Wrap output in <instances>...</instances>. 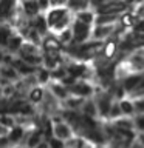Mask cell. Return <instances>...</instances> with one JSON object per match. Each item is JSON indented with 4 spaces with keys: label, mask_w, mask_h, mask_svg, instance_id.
<instances>
[{
    "label": "cell",
    "mask_w": 144,
    "mask_h": 148,
    "mask_svg": "<svg viewBox=\"0 0 144 148\" xmlns=\"http://www.w3.org/2000/svg\"><path fill=\"white\" fill-rule=\"evenodd\" d=\"M0 73H2V76H3L5 79H9V80H16L17 76H19V74L14 71L11 66H3L2 69H0Z\"/></svg>",
    "instance_id": "26"
},
{
    "label": "cell",
    "mask_w": 144,
    "mask_h": 148,
    "mask_svg": "<svg viewBox=\"0 0 144 148\" xmlns=\"http://www.w3.org/2000/svg\"><path fill=\"white\" fill-rule=\"evenodd\" d=\"M67 73H68V76L70 77H73V79H78V77H82L84 76V73H85V66L81 63H71L70 66L67 68Z\"/></svg>",
    "instance_id": "13"
},
{
    "label": "cell",
    "mask_w": 144,
    "mask_h": 148,
    "mask_svg": "<svg viewBox=\"0 0 144 148\" xmlns=\"http://www.w3.org/2000/svg\"><path fill=\"white\" fill-rule=\"evenodd\" d=\"M119 110H121V114H125V116H133L135 114L133 102H130V100H121L119 102Z\"/></svg>",
    "instance_id": "22"
},
{
    "label": "cell",
    "mask_w": 144,
    "mask_h": 148,
    "mask_svg": "<svg viewBox=\"0 0 144 148\" xmlns=\"http://www.w3.org/2000/svg\"><path fill=\"white\" fill-rule=\"evenodd\" d=\"M11 36V29L6 25H0V46H6Z\"/></svg>",
    "instance_id": "24"
},
{
    "label": "cell",
    "mask_w": 144,
    "mask_h": 148,
    "mask_svg": "<svg viewBox=\"0 0 144 148\" xmlns=\"http://www.w3.org/2000/svg\"><path fill=\"white\" fill-rule=\"evenodd\" d=\"M53 133L54 137L59 139V140H70L71 139V128L68 127L65 122H56L53 127Z\"/></svg>",
    "instance_id": "5"
},
{
    "label": "cell",
    "mask_w": 144,
    "mask_h": 148,
    "mask_svg": "<svg viewBox=\"0 0 144 148\" xmlns=\"http://www.w3.org/2000/svg\"><path fill=\"white\" fill-rule=\"evenodd\" d=\"M51 91H53V94L57 97V99H65L68 94L67 88L64 85H60V83H53V85H51Z\"/></svg>",
    "instance_id": "23"
},
{
    "label": "cell",
    "mask_w": 144,
    "mask_h": 148,
    "mask_svg": "<svg viewBox=\"0 0 144 148\" xmlns=\"http://www.w3.org/2000/svg\"><path fill=\"white\" fill-rule=\"evenodd\" d=\"M36 148H48V147H46V143H40V145L36 147Z\"/></svg>",
    "instance_id": "39"
},
{
    "label": "cell",
    "mask_w": 144,
    "mask_h": 148,
    "mask_svg": "<svg viewBox=\"0 0 144 148\" xmlns=\"http://www.w3.org/2000/svg\"><path fill=\"white\" fill-rule=\"evenodd\" d=\"M135 34H144V20L135 23Z\"/></svg>",
    "instance_id": "37"
},
{
    "label": "cell",
    "mask_w": 144,
    "mask_h": 148,
    "mask_svg": "<svg viewBox=\"0 0 144 148\" xmlns=\"http://www.w3.org/2000/svg\"><path fill=\"white\" fill-rule=\"evenodd\" d=\"M67 91L74 94V96H78L79 99H81V97L90 96L93 92V88H91V85H88V83H85V82H76V83H73L71 86H68Z\"/></svg>",
    "instance_id": "4"
},
{
    "label": "cell",
    "mask_w": 144,
    "mask_h": 148,
    "mask_svg": "<svg viewBox=\"0 0 144 148\" xmlns=\"http://www.w3.org/2000/svg\"><path fill=\"white\" fill-rule=\"evenodd\" d=\"M46 26L53 29H65V26L70 23V11L65 6H56L51 8L45 17Z\"/></svg>",
    "instance_id": "1"
},
{
    "label": "cell",
    "mask_w": 144,
    "mask_h": 148,
    "mask_svg": "<svg viewBox=\"0 0 144 148\" xmlns=\"http://www.w3.org/2000/svg\"><path fill=\"white\" fill-rule=\"evenodd\" d=\"M115 128L116 130H132L133 128V120H130V119H116Z\"/></svg>",
    "instance_id": "25"
},
{
    "label": "cell",
    "mask_w": 144,
    "mask_h": 148,
    "mask_svg": "<svg viewBox=\"0 0 144 148\" xmlns=\"http://www.w3.org/2000/svg\"><path fill=\"white\" fill-rule=\"evenodd\" d=\"M42 143V133L40 131H34L28 136V140H26V147L28 148H36Z\"/></svg>",
    "instance_id": "18"
},
{
    "label": "cell",
    "mask_w": 144,
    "mask_h": 148,
    "mask_svg": "<svg viewBox=\"0 0 144 148\" xmlns=\"http://www.w3.org/2000/svg\"><path fill=\"white\" fill-rule=\"evenodd\" d=\"M71 36H73V40L76 42L78 45L85 43V40L90 37V26L74 20L73 26H71Z\"/></svg>",
    "instance_id": "2"
},
{
    "label": "cell",
    "mask_w": 144,
    "mask_h": 148,
    "mask_svg": "<svg viewBox=\"0 0 144 148\" xmlns=\"http://www.w3.org/2000/svg\"><path fill=\"white\" fill-rule=\"evenodd\" d=\"M14 6H16L14 2H0V20H5L11 16L14 12Z\"/></svg>",
    "instance_id": "12"
},
{
    "label": "cell",
    "mask_w": 144,
    "mask_h": 148,
    "mask_svg": "<svg viewBox=\"0 0 144 148\" xmlns=\"http://www.w3.org/2000/svg\"><path fill=\"white\" fill-rule=\"evenodd\" d=\"M133 127H136L139 131H144V114H138L133 120Z\"/></svg>",
    "instance_id": "33"
},
{
    "label": "cell",
    "mask_w": 144,
    "mask_h": 148,
    "mask_svg": "<svg viewBox=\"0 0 144 148\" xmlns=\"http://www.w3.org/2000/svg\"><path fill=\"white\" fill-rule=\"evenodd\" d=\"M109 116L110 117H113V119H119L121 116V110H119V103H111V106H110V111H109Z\"/></svg>",
    "instance_id": "30"
},
{
    "label": "cell",
    "mask_w": 144,
    "mask_h": 148,
    "mask_svg": "<svg viewBox=\"0 0 144 148\" xmlns=\"http://www.w3.org/2000/svg\"><path fill=\"white\" fill-rule=\"evenodd\" d=\"M127 5L124 2H101L98 3V14H116L124 12Z\"/></svg>",
    "instance_id": "3"
},
{
    "label": "cell",
    "mask_w": 144,
    "mask_h": 148,
    "mask_svg": "<svg viewBox=\"0 0 144 148\" xmlns=\"http://www.w3.org/2000/svg\"><path fill=\"white\" fill-rule=\"evenodd\" d=\"M23 136H25V131H23L22 127H12L8 134V140L9 142H20Z\"/></svg>",
    "instance_id": "17"
},
{
    "label": "cell",
    "mask_w": 144,
    "mask_h": 148,
    "mask_svg": "<svg viewBox=\"0 0 144 148\" xmlns=\"http://www.w3.org/2000/svg\"><path fill=\"white\" fill-rule=\"evenodd\" d=\"M111 32H115V26H96L93 31V37L96 42H99L105 37H109Z\"/></svg>",
    "instance_id": "11"
},
{
    "label": "cell",
    "mask_w": 144,
    "mask_h": 148,
    "mask_svg": "<svg viewBox=\"0 0 144 148\" xmlns=\"http://www.w3.org/2000/svg\"><path fill=\"white\" fill-rule=\"evenodd\" d=\"M46 147H48V148H65L67 145H65V142L59 140V139L51 137L50 140H48V143H46Z\"/></svg>",
    "instance_id": "31"
},
{
    "label": "cell",
    "mask_w": 144,
    "mask_h": 148,
    "mask_svg": "<svg viewBox=\"0 0 144 148\" xmlns=\"http://www.w3.org/2000/svg\"><path fill=\"white\" fill-rule=\"evenodd\" d=\"M143 74H132V76H127L124 79L123 83V90H125L127 92H133L136 90V86L139 85V82L143 80Z\"/></svg>",
    "instance_id": "7"
},
{
    "label": "cell",
    "mask_w": 144,
    "mask_h": 148,
    "mask_svg": "<svg viewBox=\"0 0 144 148\" xmlns=\"http://www.w3.org/2000/svg\"><path fill=\"white\" fill-rule=\"evenodd\" d=\"M59 43H68L70 40H73V36H71V28H67V29H62L59 34Z\"/></svg>",
    "instance_id": "27"
},
{
    "label": "cell",
    "mask_w": 144,
    "mask_h": 148,
    "mask_svg": "<svg viewBox=\"0 0 144 148\" xmlns=\"http://www.w3.org/2000/svg\"><path fill=\"white\" fill-rule=\"evenodd\" d=\"M42 46H44L45 53H59V49H60V43H59L57 37H54V36L45 37L44 42H42Z\"/></svg>",
    "instance_id": "9"
},
{
    "label": "cell",
    "mask_w": 144,
    "mask_h": 148,
    "mask_svg": "<svg viewBox=\"0 0 144 148\" xmlns=\"http://www.w3.org/2000/svg\"><path fill=\"white\" fill-rule=\"evenodd\" d=\"M5 134H6V128H3L2 125H0V137H3Z\"/></svg>",
    "instance_id": "38"
},
{
    "label": "cell",
    "mask_w": 144,
    "mask_h": 148,
    "mask_svg": "<svg viewBox=\"0 0 144 148\" xmlns=\"http://www.w3.org/2000/svg\"><path fill=\"white\" fill-rule=\"evenodd\" d=\"M37 79H39V82L42 83H45V82H48V79H50V73L46 71V69H39L37 71Z\"/></svg>",
    "instance_id": "35"
},
{
    "label": "cell",
    "mask_w": 144,
    "mask_h": 148,
    "mask_svg": "<svg viewBox=\"0 0 144 148\" xmlns=\"http://www.w3.org/2000/svg\"><path fill=\"white\" fill-rule=\"evenodd\" d=\"M44 90L39 86H36V88H33V90L30 91V100L33 102V103H40L42 100H44Z\"/></svg>",
    "instance_id": "21"
},
{
    "label": "cell",
    "mask_w": 144,
    "mask_h": 148,
    "mask_svg": "<svg viewBox=\"0 0 144 148\" xmlns=\"http://www.w3.org/2000/svg\"><path fill=\"white\" fill-rule=\"evenodd\" d=\"M48 26H46V20H45V16L42 14H37L36 18H34V31L37 34H45Z\"/></svg>",
    "instance_id": "14"
},
{
    "label": "cell",
    "mask_w": 144,
    "mask_h": 148,
    "mask_svg": "<svg viewBox=\"0 0 144 148\" xmlns=\"http://www.w3.org/2000/svg\"><path fill=\"white\" fill-rule=\"evenodd\" d=\"M115 49H116V45L113 43V42H110V43L105 45V49L102 51V53H104L105 57H111V56H113V53H115Z\"/></svg>",
    "instance_id": "34"
},
{
    "label": "cell",
    "mask_w": 144,
    "mask_h": 148,
    "mask_svg": "<svg viewBox=\"0 0 144 148\" xmlns=\"http://www.w3.org/2000/svg\"><path fill=\"white\" fill-rule=\"evenodd\" d=\"M133 110L136 114H144V99H136L133 102Z\"/></svg>",
    "instance_id": "32"
},
{
    "label": "cell",
    "mask_w": 144,
    "mask_h": 148,
    "mask_svg": "<svg viewBox=\"0 0 144 148\" xmlns=\"http://www.w3.org/2000/svg\"><path fill=\"white\" fill-rule=\"evenodd\" d=\"M65 103H67V106L70 108V111H76L78 106H81L84 103V99H79V97L76 99V97H73V99H67Z\"/></svg>",
    "instance_id": "28"
},
{
    "label": "cell",
    "mask_w": 144,
    "mask_h": 148,
    "mask_svg": "<svg viewBox=\"0 0 144 148\" xmlns=\"http://www.w3.org/2000/svg\"><path fill=\"white\" fill-rule=\"evenodd\" d=\"M65 148H67V147H65Z\"/></svg>",
    "instance_id": "40"
},
{
    "label": "cell",
    "mask_w": 144,
    "mask_h": 148,
    "mask_svg": "<svg viewBox=\"0 0 144 148\" xmlns=\"http://www.w3.org/2000/svg\"><path fill=\"white\" fill-rule=\"evenodd\" d=\"M82 111H84V116H85V117H91V119L98 114L96 105H95V102H93V100H84Z\"/></svg>",
    "instance_id": "16"
},
{
    "label": "cell",
    "mask_w": 144,
    "mask_h": 148,
    "mask_svg": "<svg viewBox=\"0 0 144 148\" xmlns=\"http://www.w3.org/2000/svg\"><path fill=\"white\" fill-rule=\"evenodd\" d=\"M64 119H65V123L68 125H73V127H79V125H82V117L81 114L78 113V111H65L64 113Z\"/></svg>",
    "instance_id": "10"
},
{
    "label": "cell",
    "mask_w": 144,
    "mask_h": 148,
    "mask_svg": "<svg viewBox=\"0 0 144 148\" xmlns=\"http://www.w3.org/2000/svg\"><path fill=\"white\" fill-rule=\"evenodd\" d=\"M121 22H123L124 26H129V25H133V16L132 14H127L125 12L123 17H121Z\"/></svg>",
    "instance_id": "36"
},
{
    "label": "cell",
    "mask_w": 144,
    "mask_h": 148,
    "mask_svg": "<svg viewBox=\"0 0 144 148\" xmlns=\"http://www.w3.org/2000/svg\"><path fill=\"white\" fill-rule=\"evenodd\" d=\"M23 45V40H22V37L20 36H11L9 37V40H8V49L11 51V53H14V51H19L20 49V46Z\"/></svg>",
    "instance_id": "20"
},
{
    "label": "cell",
    "mask_w": 144,
    "mask_h": 148,
    "mask_svg": "<svg viewBox=\"0 0 144 148\" xmlns=\"http://www.w3.org/2000/svg\"><path fill=\"white\" fill-rule=\"evenodd\" d=\"M119 18V16L116 14H98L95 17V22L96 26H113V23Z\"/></svg>",
    "instance_id": "8"
},
{
    "label": "cell",
    "mask_w": 144,
    "mask_h": 148,
    "mask_svg": "<svg viewBox=\"0 0 144 148\" xmlns=\"http://www.w3.org/2000/svg\"><path fill=\"white\" fill-rule=\"evenodd\" d=\"M23 12L26 14L28 17H36L39 14V6H37V2H23L22 3Z\"/></svg>",
    "instance_id": "15"
},
{
    "label": "cell",
    "mask_w": 144,
    "mask_h": 148,
    "mask_svg": "<svg viewBox=\"0 0 144 148\" xmlns=\"http://www.w3.org/2000/svg\"><path fill=\"white\" fill-rule=\"evenodd\" d=\"M111 103H113V102H111V97L109 94H102L101 97H98V100L95 102L96 111L101 116H109V111H110Z\"/></svg>",
    "instance_id": "6"
},
{
    "label": "cell",
    "mask_w": 144,
    "mask_h": 148,
    "mask_svg": "<svg viewBox=\"0 0 144 148\" xmlns=\"http://www.w3.org/2000/svg\"><path fill=\"white\" fill-rule=\"evenodd\" d=\"M76 20L84 23V25L90 26V23L95 20V16H93V12H90V11H87V9H85V11H81V12L76 14Z\"/></svg>",
    "instance_id": "19"
},
{
    "label": "cell",
    "mask_w": 144,
    "mask_h": 148,
    "mask_svg": "<svg viewBox=\"0 0 144 148\" xmlns=\"http://www.w3.org/2000/svg\"><path fill=\"white\" fill-rule=\"evenodd\" d=\"M0 125H2L3 128H12L14 120H12L11 116H8V114H0Z\"/></svg>",
    "instance_id": "29"
}]
</instances>
